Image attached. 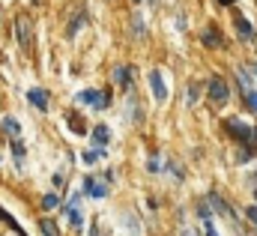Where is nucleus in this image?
<instances>
[{"label":"nucleus","instance_id":"obj_15","mask_svg":"<svg viewBox=\"0 0 257 236\" xmlns=\"http://www.w3.org/2000/svg\"><path fill=\"white\" fill-rule=\"evenodd\" d=\"M78 27H84V12H81V15H75V21L69 24V36H72V33L78 30Z\"/></svg>","mask_w":257,"mask_h":236},{"label":"nucleus","instance_id":"obj_21","mask_svg":"<svg viewBox=\"0 0 257 236\" xmlns=\"http://www.w3.org/2000/svg\"><path fill=\"white\" fill-rule=\"evenodd\" d=\"M135 33L144 36V21H141V18H135Z\"/></svg>","mask_w":257,"mask_h":236},{"label":"nucleus","instance_id":"obj_13","mask_svg":"<svg viewBox=\"0 0 257 236\" xmlns=\"http://www.w3.org/2000/svg\"><path fill=\"white\" fill-rule=\"evenodd\" d=\"M66 212H69V218H72V224H75V227H81V224H84V218H81V212H78L75 206H66Z\"/></svg>","mask_w":257,"mask_h":236},{"label":"nucleus","instance_id":"obj_24","mask_svg":"<svg viewBox=\"0 0 257 236\" xmlns=\"http://www.w3.org/2000/svg\"><path fill=\"white\" fill-rule=\"evenodd\" d=\"M203 227H206V236H218L215 233V227H212V221H203Z\"/></svg>","mask_w":257,"mask_h":236},{"label":"nucleus","instance_id":"obj_1","mask_svg":"<svg viewBox=\"0 0 257 236\" xmlns=\"http://www.w3.org/2000/svg\"><path fill=\"white\" fill-rule=\"evenodd\" d=\"M209 99H212L215 105H224V102L230 99V87H227L221 78H212V81H209Z\"/></svg>","mask_w":257,"mask_h":236},{"label":"nucleus","instance_id":"obj_19","mask_svg":"<svg viewBox=\"0 0 257 236\" xmlns=\"http://www.w3.org/2000/svg\"><path fill=\"white\" fill-rule=\"evenodd\" d=\"M197 215H200L203 221H209V206H206V203H200V206H197Z\"/></svg>","mask_w":257,"mask_h":236},{"label":"nucleus","instance_id":"obj_14","mask_svg":"<svg viewBox=\"0 0 257 236\" xmlns=\"http://www.w3.org/2000/svg\"><path fill=\"white\" fill-rule=\"evenodd\" d=\"M117 81H123V84L128 81V87H132V69H126V66H120V69H117Z\"/></svg>","mask_w":257,"mask_h":236},{"label":"nucleus","instance_id":"obj_12","mask_svg":"<svg viewBox=\"0 0 257 236\" xmlns=\"http://www.w3.org/2000/svg\"><path fill=\"white\" fill-rule=\"evenodd\" d=\"M39 227H42V233H45V236H60L57 224H54L51 218H42V224H39Z\"/></svg>","mask_w":257,"mask_h":236},{"label":"nucleus","instance_id":"obj_9","mask_svg":"<svg viewBox=\"0 0 257 236\" xmlns=\"http://www.w3.org/2000/svg\"><path fill=\"white\" fill-rule=\"evenodd\" d=\"M203 45H206V48H218V45H221V36H218L212 27H206V30H203Z\"/></svg>","mask_w":257,"mask_h":236},{"label":"nucleus","instance_id":"obj_27","mask_svg":"<svg viewBox=\"0 0 257 236\" xmlns=\"http://www.w3.org/2000/svg\"><path fill=\"white\" fill-rule=\"evenodd\" d=\"M218 3H233V0H218Z\"/></svg>","mask_w":257,"mask_h":236},{"label":"nucleus","instance_id":"obj_23","mask_svg":"<svg viewBox=\"0 0 257 236\" xmlns=\"http://www.w3.org/2000/svg\"><path fill=\"white\" fill-rule=\"evenodd\" d=\"M245 215H248V218L257 224V206H248V209H245Z\"/></svg>","mask_w":257,"mask_h":236},{"label":"nucleus","instance_id":"obj_4","mask_svg":"<svg viewBox=\"0 0 257 236\" xmlns=\"http://www.w3.org/2000/svg\"><path fill=\"white\" fill-rule=\"evenodd\" d=\"M15 27H18V42H21V48H30V18H27V15H18Z\"/></svg>","mask_w":257,"mask_h":236},{"label":"nucleus","instance_id":"obj_10","mask_svg":"<svg viewBox=\"0 0 257 236\" xmlns=\"http://www.w3.org/2000/svg\"><path fill=\"white\" fill-rule=\"evenodd\" d=\"M78 102H84V105H96V102H99V93H96V90H81V93H78Z\"/></svg>","mask_w":257,"mask_h":236},{"label":"nucleus","instance_id":"obj_26","mask_svg":"<svg viewBox=\"0 0 257 236\" xmlns=\"http://www.w3.org/2000/svg\"><path fill=\"white\" fill-rule=\"evenodd\" d=\"M0 218H3V221H9V218H6V212H3V209H0Z\"/></svg>","mask_w":257,"mask_h":236},{"label":"nucleus","instance_id":"obj_8","mask_svg":"<svg viewBox=\"0 0 257 236\" xmlns=\"http://www.w3.org/2000/svg\"><path fill=\"white\" fill-rule=\"evenodd\" d=\"M108 141H111V132H108L105 126H96V129H93V144H96V147H108Z\"/></svg>","mask_w":257,"mask_h":236},{"label":"nucleus","instance_id":"obj_7","mask_svg":"<svg viewBox=\"0 0 257 236\" xmlns=\"http://www.w3.org/2000/svg\"><path fill=\"white\" fill-rule=\"evenodd\" d=\"M236 33H239V39H245V42L254 39V27H251L245 18H236Z\"/></svg>","mask_w":257,"mask_h":236},{"label":"nucleus","instance_id":"obj_20","mask_svg":"<svg viewBox=\"0 0 257 236\" xmlns=\"http://www.w3.org/2000/svg\"><path fill=\"white\" fill-rule=\"evenodd\" d=\"M147 168H150V171H162V162H159V159H156V156H153V159H150V162H147Z\"/></svg>","mask_w":257,"mask_h":236},{"label":"nucleus","instance_id":"obj_16","mask_svg":"<svg viewBox=\"0 0 257 236\" xmlns=\"http://www.w3.org/2000/svg\"><path fill=\"white\" fill-rule=\"evenodd\" d=\"M3 129H6V132H12V135H18V123H15L12 117H6V120H3Z\"/></svg>","mask_w":257,"mask_h":236},{"label":"nucleus","instance_id":"obj_5","mask_svg":"<svg viewBox=\"0 0 257 236\" xmlns=\"http://www.w3.org/2000/svg\"><path fill=\"white\" fill-rule=\"evenodd\" d=\"M27 99H30V105H36L39 111H48V96H45V90L33 87V90L27 93Z\"/></svg>","mask_w":257,"mask_h":236},{"label":"nucleus","instance_id":"obj_17","mask_svg":"<svg viewBox=\"0 0 257 236\" xmlns=\"http://www.w3.org/2000/svg\"><path fill=\"white\" fill-rule=\"evenodd\" d=\"M245 102H248V108H251V111H257V93H254V90H248V93H245Z\"/></svg>","mask_w":257,"mask_h":236},{"label":"nucleus","instance_id":"obj_22","mask_svg":"<svg viewBox=\"0 0 257 236\" xmlns=\"http://www.w3.org/2000/svg\"><path fill=\"white\" fill-rule=\"evenodd\" d=\"M84 165H96V153H84Z\"/></svg>","mask_w":257,"mask_h":236},{"label":"nucleus","instance_id":"obj_2","mask_svg":"<svg viewBox=\"0 0 257 236\" xmlns=\"http://www.w3.org/2000/svg\"><path fill=\"white\" fill-rule=\"evenodd\" d=\"M150 87H153V96L159 99V102H165L168 99V87H165V81H162V72H150Z\"/></svg>","mask_w":257,"mask_h":236},{"label":"nucleus","instance_id":"obj_6","mask_svg":"<svg viewBox=\"0 0 257 236\" xmlns=\"http://www.w3.org/2000/svg\"><path fill=\"white\" fill-rule=\"evenodd\" d=\"M84 191H87L90 197H105V194H108V185H99L96 179H84Z\"/></svg>","mask_w":257,"mask_h":236},{"label":"nucleus","instance_id":"obj_3","mask_svg":"<svg viewBox=\"0 0 257 236\" xmlns=\"http://www.w3.org/2000/svg\"><path fill=\"white\" fill-rule=\"evenodd\" d=\"M224 129H227L236 141H248V135H254V132H251L245 123H239V120H227V123H224Z\"/></svg>","mask_w":257,"mask_h":236},{"label":"nucleus","instance_id":"obj_25","mask_svg":"<svg viewBox=\"0 0 257 236\" xmlns=\"http://www.w3.org/2000/svg\"><path fill=\"white\" fill-rule=\"evenodd\" d=\"M189 90H192V93H189V102H192V105H194V99H197V87H194V84H192Z\"/></svg>","mask_w":257,"mask_h":236},{"label":"nucleus","instance_id":"obj_18","mask_svg":"<svg viewBox=\"0 0 257 236\" xmlns=\"http://www.w3.org/2000/svg\"><path fill=\"white\" fill-rule=\"evenodd\" d=\"M42 206H45V209H54V206H57V194H48V197L42 200Z\"/></svg>","mask_w":257,"mask_h":236},{"label":"nucleus","instance_id":"obj_11","mask_svg":"<svg viewBox=\"0 0 257 236\" xmlns=\"http://www.w3.org/2000/svg\"><path fill=\"white\" fill-rule=\"evenodd\" d=\"M69 129H72L75 135H84V132H87V123H84V117H69Z\"/></svg>","mask_w":257,"mask_h":236}]
</instances>
